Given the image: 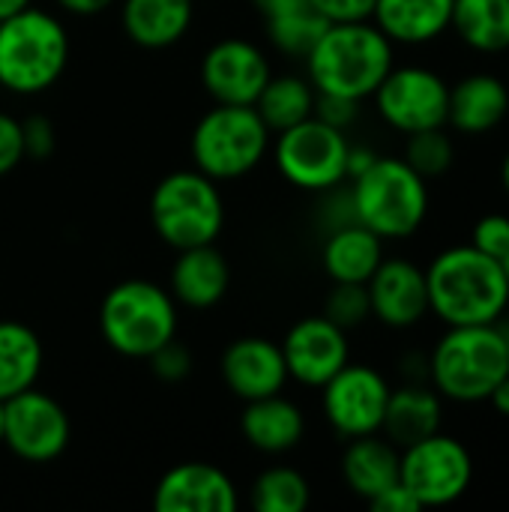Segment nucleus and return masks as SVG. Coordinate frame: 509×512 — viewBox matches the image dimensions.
Returning <instances> with one entry per match:
<instances>
[{
    "mask_svg": "<svg viewBox=\"0 0 509 512\" xmlns=\"http://www.w3.org/2000/svg\"><path fill=\"white\" fill-rule=\"evenodd\" d=\"M321 390V408L336 435L351 441L381 432L390 384L378 369L348 360Z\"/></svg>",
    "mask_w": 509,
    "mask_h": 512,
    "instance_id": "f8f14e48",
    "label": "nucleus"
},
{
    "mask_svg": "<svg viewBox=\"0 0 509 512\" xmlns=\"http://www.w3.org/2000/svg\"><path fill=\"white\" fill-rule=\"evenodd\" d=\"M309 498V483L294 468H267L249 492V501L258 512H303Z\"/></svg>",
    "mask_w": 509,
    "mask_h": 512,
    "instance_id": "c756f323",
    "label": "nucleus"
},
{
    "mask_svg": "<svg viewBox=\"0 0 509 512\" xmlns=\"http://www.w3.org/2000/svg\"><path fill=\"white\" fill-rule=\"evenodd\" d=\"M453 0H375L372 21L396 45H426L450 30Z\"/></svg>",
    "mask_w": 509,
    "mask_h": 512,
    "instance_id": "5701e85b",
    "label": "nucleus"
},
{
    "mask_svg": "<svg viewBox=\"0 0 509 512\" xmlns=\"http://www.w3.org/2000/svg\"><path fill=\"white\" fill-rule=\"evenodd\" d=\"M315 12H321L330 24L339 21H369L375 0H309Z\"/></svg>",
    "mask_w": 509,
    "mask_h": 512,
    "instance_id": "58836bf2",
    "label": "nucleus"
},
{
    "mask_svg": "<svg viewBox=\"0 0 509 512\" xmlns=\"http://www.w3.org/2000/svg\"><path fill=\"white\" fill-rule=\"evenodd\" d=\"M69 36L57 15L24 6L0 21V87L33 96L48 90L66 69Z\"/></svg>",
    "mask_w": 509,
    "mask_h": 512,
    "instance_id": "20e7f679",
    "label": "nucleus"
},
{
    "mask_svg": "<svg viewBox=\"0 0 509 512\" xmlns=\"http://www.w3.org/2000/svg\"><path fill=\"white\" fill-rule=\"evenodd\" d=\"M501 264H504V273H507V282H509V252L504 255V261H501Z\"/></svg>",
    "mask_w": 509,
    "mask_h": 512,
    "instance_id": "09e8293b",
    "label": "nucleus"
},
{
    "mask_svg": "<svg viewBox=\"0 0 509 512\" xmlns=\"http://www.w3.org/2000/svg\"><path fill=\"white\" fill-rule=\"evenodd\" d=\"M450 30L480 54L509 51V0H453Z\"/></svg>",
    "mask_w": 509,
    "mask_h": 512,
    "instance_id": "bb28decb",
    "label": "nucleus"
},
{
    "mask_svg": "<svg viewBox=\"0 0 509 512\" xmlns=\"http://www.w3.org/2000/svg\"><path fill=\"white\" fill-rule=\"evenodd\" d=\"M240 432L252 450L267 453V456H282L303 441L306 420L294 402H288V399H282V393H276L267 399L246 402V408L240 414Z\"/></svg>",
    "mask_w": 509,
    "mask_h": 512,
    "instance_id": "4be33fe9",
    "label": "nucleus"
},
{
    "mask_svg": "<svg viewBox=\"0 0 509 512\" xmlns=\"http://www.w3.org/2000/svg\"><path fill=\"white\" fill-rule=\"evenodd\" d=\"M471 246L480 249L483 255L504 261V255L509 252V216L504 213H489L474 225L471 234Z\"/></svg>",
    "mask_w": 509,
    "mask_h": 512,
    "instance_id": "72a5a7b5",
    "label": "nucleus"
},
{
    "mask_svg": "<svg viewBox=\"0 0 509 512\" xmlns=\"http://www.w3.org/2000/svg\"><path fill=\"white\" fill-rule=\"evenodd\" d=\"M111 3L114 0H57V6L66 9V12H72V15H99Z\"/></svg>",
    "mask_w": 509,
    "mask_h": 512,
    "instance_id": "79ce46f5",
    "label": "nucleus"
},
{
    "mask_svg": "<svg viewBox=\"0 0 509 512\" xmlns=\"http://www.w3.org/2000/svg\"><path fill=\"white\" fill-rule=\"evenodd\" d=\"M504 345H507V366H509V330H504Z\"/></svg>",
    "mask_w": 509,
    "mask_h": 512,
    "instance_id": "8fccbe9b",
    "label": "nucleus"
},
{
    "mask_svg": "<svg viewBox=\"0 0 509 512\" xmlns=\"http://www.w3.org/2000/svg\"><path fill=\"white\" fill-rule=\"evenodd\" d=\"M330 27V21L315 12L309 3L297 6V9H288V12H279L273 18H267V33H270V42L282 51V54H291V57H306L315 42L324 36V30Z\"/></svg>",
    "mask_w": 509,
    "mask_h": 512,
    "instance_id": "7c9ffc66",
    "label": "nucleus"
},
{
    "mask_svg": "<svg viewBox=\"0 0 509 512\" xmlns=\"http://www.w3.org/2000/svg\"><path fill=\"white\" fill-rule=\"evenodd\" d=\"M270 75L267 54L246 39H222L201 60V81L216 105H255Z\"/></svg>",
    "mask_w": 509,
    "mask_h": 512,
    "instance_id": "4468645a",
    "label": "nucleus"
},
{
    "mask_svg": "<svg viewBox=\"0 0 509 512\" xmlns=\"http://www.w3.org/2000/svg\"><path fill=\"white\" fill-rule=\"evenodd\" d=\"M0 444H3V399H0Z\"/></svg>",
    "mask_w": 509,
    "mask_h": 512,
    "instance_id": "de8ad7c7",
    "label": "nucleus"
},
{
    "mask_svg": "<svg viewBox=\"0 0 509 512\" xmlns=\"http://www.w3.org/2000/svg\"><path fill=\"white\" fill-rule=\"evenodd\" d=\"M99 330L111 351L129 360H147L177 336V303L153 282L126 279L105 294Z\"/></svg>",
    "mask_w": 509,
    "mask_h": 512,
    "instance_id": "423d86ee",
    "label": "nucleus"
},
{
    "mask_svg": "<svg viewBox=\"0 0 509 512\" xmlns=\"http://www.w3.org/2000/svg\"><path fill=\"white\" fill-rule=\"evenodd\" d=\"M372 315L390 330L417 327L429 315L426 270L408 258H384L366 282Z\"/></svg>",
    "mask_w": 509,
    "mask_h": 512,
    "instance_id": "dca6fc26",
    "label": "nucleus"
},
{
    "mask_svg": "<svg viewBox=\"0 0 509 512\" xmlns=\"http://www.w3.org/2000/svg\"><path fill=\"white\" fill-rule=\"evenodd\" d=\"M444 420V396L423 381H411L399 390H390L381 435L399 450L441 432Z\"/></svg>",
    "mask_w": 509,
    "mask_h": 512,
    "instance_id": "aec40b11",
    "label": "nucleus"
},
{
    "mask_svg": "<svg viewBox=\"0 0 509 512\" xmlns=\"http://www.w3.org/2000/svg\"><path fill=\"white\" fill-rule=\"evenodd\" d=\"M270 129L252 105H216L192 132V162L210 180H237L267 153Z\"/></svg>",
    "mask_w": 509,
    "mask_h": 512,
    "instance_id": "6e6552de",
    "label": "nucleus"
},
{
    "mask_svg": "<svg viewBox=\"0 0 509 512\" xmlns=\"http://www.w3.org/2000/svg\"><path fill=\"white\" fill-rule=\"evenodd\" d=\"M312 114L318 120H324L327 126H336V129L345 132L360 117V102L357 99H348V96H336V93H318Z\"/></svg>",
    "mask_w": 509,
    "mask_h": 512,
    "instance_id": "c9c22d12",
    "label": "nucleus"
},
{
    "mask_svg": "<svg viewBox=\"0 0 509 512\" xmlns=\"http://www.w3.org/2000/svg\"><path fill=\"white\" fill-rule=\"evenodd\" d=\"M387 126L402 135L447 126L450 84L426 66H393L372 93Z\"/></svg>",
    "mask_w": 509,
    "mask_h": 512,
    "instance_id": "9b49d317",
    "label": "nucleus"
},
{
    "mask_svg": "<svg viewBox=\"0 0 509 512\" xmlns=\"http://www.w3.org/2000/svg\"><path fill=\"white\" fill-rule=\"evenodd\" d=\"M150 366H153V375L159 381H168V384H177V381H186L192 375V354L186 345H180L177 339L165 342L159 351H153L150 357Z\"/></svg>",
    "mask_w": 509,
    "mask_h": 512,
    "instance_id": "f704fd0d",
    "label": "nucleus"
},
{
    "mask_svg": "<svg viewBox=\"0 0 509 512\" xmlns=\"http://www.w3.org/2000/svg\"><path fill=\"white\" fill-rule=\"evenodd\" d=\"M252 3H255V9H258L264 18H273V15H279V12L297 9V6H303V3H309V0H252Z\"/></svg>",
    "mask_w": 509,
    "mask_h": 512,
    "instance_id": "37998d69",
    "label": "nucleus"
},
{
    "mask_svg": "<svg viewBox=\"0 0 509 512\" xmlns=\"http://www.w3.org/2000/svg\"><path fill=\"white\" fill-rule=\"evenodd\" d=\"M509 114V87L492 72H471L450 84L447 126L462 135H486Z\"/></svg>",
    "mask_w": 509,
    "mask_h": 512,
    "instance_id": "6ab92c4d",
    "label": "nucleus"
},
{
    "mask_svg": "<svg viewBox=\"0 0 509 512\" xmlns=\"http://www.w3.org/2000/svg\"><path fill=\"white\" fill-rule=\"evenodd\" d=\"M66 411L36 387H27L3 402V444L24 462H51L69 444Z\"/></svg>",
    "mask_w": 509,
    "mask_h": 512,
    "instance_id": "ddd939ff",
    "label": "nucleus"
},
{
    "mask_svg": "<svg viewBox=\"0 0 509 512\" xmlns=\"http://www.w3.org/2000/svg\"><path fill=\"white\" fill-rule=\"evenodd\" d=\"M423 180H438L453 168L456 159V147L453 138L447 135L444 126L438 129H423V132H411L408 144H405V156H402Z\"/></svg>",
    "mask_w": 509,
    "mask_h": 512,
    "instance_id": "2f4dec72",
    "label": "nucleus"
},
{
    "mask_svg": "<svg viewBox=\"0 0 509 512\" xmlns=\"http://www.w3.org/2000/svg\"><path fill=\"white\" fill-rule=\"evenodd\" d=\"M279 348L288 366V378L303 387H324L351 360L348 333L324 315L297 321Z\"/></svg>",
    "mask_w": 509,
    "mask_h": 512,
    "instance_id": "2eb2a0df",
    "label": "nucleus"
},
{
    "mask_svg": "<svg viewBox=\"0 0 509 512\" xmlns=\"http://www.w3.org/2000/svg\"><path fill=\"white\" fill-rule=\"evenodd\" d=\"M429 312L447 327L498 324L509 306L504 264L480 249L450 246L426 267Z\"/></svg>",
    "mask_w": 509,
    "mask_h": 512,
    "instance_id": "f257e3e1",
    "label": "nucleus"
},
{
    "mask_svg": "<svg viewBox=\"0 0 509 512\" xmlns=\"http://www.w3.org/2000/svg\"><path fill=\"white\" fill-rule=\"evenodd\" d=\"M486 402H492V408H495L501 417H509V375H504V378L498 381V387L492 390V396H489Z\"/></svg>",
    "mask_w": 509,
    "mask_h": 512,
    "instance_id": "c03bdc74",
    "label": "nucleus"
},
{
    "mask_svg": "<svg viewBox=\"0 0 509 512\" xmlns=\"http://www.w3.org/2000/svg\"><path fill=\"white\" fill-rule=\"evenodd\" d=\"M156 512H234L237 489L225 471L207 462H186L171 468L156 492Z\"/></svg>",
    "mask_w": 509,
    "mask_h": 512,
    "instance_id": "a211bd4d",
    "label": "nucleus"
},
{
    "mask_svg": "<svg viewBox=\"0 0 509 512\" xmlns=\"http://www.w3.org/2000/svg\"><path fill=\"white\" fill-rule=\"evenodd\" d=\"M381 261H384V240L360 222L330 231L321 249L324 273L333 282L366 285Z\"/></svg>",
    "mask_w": 509,
    "mask_h": 512,
    "instance_id": "a878e982",
    "label": "nucleus"
},
{
    "mask_svg": "<svg viewBox=\"0 0 509 512\" xmlns=\"http://www.w3.org/2000/svg\"><path fill=\"white\" fill-rule=\"evenodd\" d=\"M225 387L240 402L267 399L285 390L288 384V366L282 357V348L261 336H243L231 342L219 363Z\"/></svg>",
    "mask_w": 509,
    "mask_h": 512,
    "instance_id": "f3484780",
    "label": "nucleus"
},
{
    "mask_svg": "<svg viewBox=\"0 0 509 512\" xmlns=\"http://www.w3.org/2000/svg\"><path fill=\"white\" fill-rule=\"evenodd\" d=\"M351 198L357 222L381 240H405L417 234L429 216V180L399 156H378L351 180Z\"/></svg>",
    "mask_w": 509,
    "mask_h": 512,
    "instance_id": "39448f33",
    "label": "nucleus"
},
{
    "mask_svg": "<svg viewBox=\"0 0 509 512\" xmlns=\"http://www.w3.org/2000/svg\"><path fill=\"white\" fill-rule=\"evenodd\" d=\"M24 6H30V0H0V21L15 15V12H21Z\"/></svg>",
    "mask_w": 509,
    "mask_h": 512,
    "instance_id": "a18cd8bd",
    "label": "nucleus"
},
{
    "mask_svg": "<svg viewBox=\"0 0 509 512\" xmlns=\"http://www.w3.org/2000/svg\"><path fill=\"white\" fill-rule=\"evenodd\" d=\"M309 81L318 93L369 99L393 69V42L369 21H339L306 54Z\"/></svg>",
    "mask_w": 509,
    "mask_h": 512,
    "instance_id": "f03ea898",
    "label": "nucleus"
},
{
    "mask_svg": "<svg viewBox=\"0 0 509 512\" xmlns=\"http://www.w3.org/2000/svg\"><path fill=\"white\" fill-rule=\"evenodd\" d=\"M150 219L162 243L177 252L213 243L225 225L219 183L198 168L162 177L150 198Z\"/></svg>",
    "mask_w": 509,
    "mask_h": 512,
    "instance_id": "0eeeda50",
    "label": "nucleus"
},
{
    "mask_svg": "<svg viewBox=\"0 0 509 512\" xmlns=\"http://www.w3.org/2000/svg\"><path fill=\"white\" fill-rule=\"evenodd\" d=\"M501 180H504V189H507L509 195V153L504 156V165H501Z\"/></svg>",
    "mask_w": 509,
    "mask_h": 512,
    "instance_id": "49530a36",
    "label": "nucleus"
},
{
    "mask_svg": "<svg viewBox=\"0 0 509 512\" xmlns=\"http://www.w3.org/2000/svg\"><path fill=\"white\" fill-rule=\"evenodd\" d=\"M231 282V270L225 255L213 246H192L180 249L171 267V297L189 309H210L216 306Z\"/></svg>",
    "mask_w": 509,
    "mask_h": 512,
    "instance_id": "412c9836",
    "label": "nucleus"
},
{
    "mask_svg": "<svg viewBox=\"0 0 509 512\" xmlns=\"http://www.w3.org/2000/svg\"><path fill=\"white\" fill-rule=\"evenodd\" d=\"M324 318L333 321L336 327H342L345 333L366 324L372 318V303H369L366 285L333 282V291L327 294V303H324Z\"/></svg>",
    "mask_w": 509,
    "mask_h": 512,
    "instance_id": "473e14b6",
    "label": "nucleus"
},
{
    "mask_svg": "<svg viewBox=\"0 0 509 512\" xmlns=\"http://www.w3.org/2000/svg\"><path fill=\"white\" fill-rule=\"evenodd\" d=\"M24 159V138H21V120L0 111V177L18 168Z\"/></svg>",
    "mask_w": 509,
    "mask_h": 512,
    "instance_id": "4c0bfd02",
    "label": "nucleus"
},
{
    "mask_svg": "<svg viewBox=\"0 0 509 512\" xmlns=\"http://www.w3.org/2000/svg\"><path fill=\"white\" fill-rule=\"evenodd\" d=\"M474 480V459L468 447L444 432H435L399 450V483L426 507L456 504Z\"/></svg>",
    "mask_w": 509,
    "mask_h": 512,
    "instance_id": "9d476101",
    "label": "nucleus"
},
{
    "mask_svg": "<svg viewBox=\"0 0 509 512\" xmlns=\"http://www.w3.org/2000/svg\"><path fill=\"white\" fill-rule=\"evenodd\" d=\"M378 159V153L372 150V147H363V144H351L348 147V165H345V174H348V180H354V177H360L372 162Z\"/></svg>",
    "mask_w": 509,
    "mask_h": 512,
    "instance_id": "a19ab883",
    "label": "nucleus"
},
{
    "mask_svg": "<svg viewBox=\"0 0 509 512\" xmlns=\"http://www.w3.org/2000/svg\"><path fill=\"white\" fill-rule=\"evenodd\" d=\"M342 477L357 498L372 501L399 483V447L381 438V432L351 438L342 453Z\"/></svg>",
    "mask_w": 509,
    "mask_h": 512,
    "instance_id": "393cba45",
    "label": "nucleus"
},
{
    "mask_svg": "<svg viewBox=\"0 0 509 512\" xmlns=\"http://www.w3.org/2000/svg\"><path fill=\"white\" fill-rule=\"evenodd\" d=\"M42 369V342L21 321H0V399L36 384Z\"/></svg>",
    "mask_w": 509,
    "mask_h": 512,
    "instance_id": "cd10ccee",
    "label": "nucleus"
},
{
    "mask_svg": "<svg viewBox=\"0 0 509 512\" xmlns=\"http://www.w3.org/2000/svg\"><path fill=\"white\" fill-rule=\"evenodd\" d=\"M369 507L375 512H417L423 510L420 504H417V498L402 486V483H393L390 489H384L381 495H375L372 501H369Z\"/></svg>",
    "mask_w": 509,
    "mask_h": 512,
    "instance_id": "ea45409f",
    "label": "nucleus"
},
{
    "mask_svg": "<svg viewBox=\"0 0 509 512\" xmlns=\"http://www.w3.org/2000/svg\"><path fill=\"white\" fill-rule=\"evenodd\" d=\"M21 138H24V156L30 159H48L57 144L54 126L42 114H30L27 120H21Z\"/></svg>",
    "mask_w": 509,
    "mask_h": 512,
    "instance_id": "e433bc0d",
    "label": "nucleus"
},
{
    "mask_svg": "<svg viewBox=\"0 0 509 512\" xmlns=\"http://www.w3.org/2000/svg\"><path fill=\"white\" fill-rule=\"evenodd\" d=\"M348 135L336 126H327L315 114L303 123L279 132L276 141V168L279 174L303 192H327L348 180Z\"/></svg>",
    "mask_w": 509,
    "mask_h": 512,
    "instance_id": "1a4fd4ad",
    "label": "nucleus"
},
{
    "mask_svg": "<svg viewBox=\"0 0 509 512\" xmlns=\"http://www.w3.org/2000/svg\"><path fill=\"white\" fill-rule=\"evenodd\" d=\"M315 96H318V90L312 87L309 78H300V75H270V81L264 84V90L258 93L252 108L258 111L264 126L279 135V132L303 123L306 117H312Z\"/></svg>",
    "mask_w": 509,
    "mask_h": 512,
    "instance_id": "c85d7f7f",
    "label": "nucleus"
},
{
    "mask_svg": "<svg viewBox=\"0 0 509 512\" xmlns=\"http://www.w3.org/2000/svg\"><path fill=\"white\" fill-rule=\"evenodd\" d=\"M192 3L195 0H123V30L141 48H168L186 36L195 15Z\"/></svg>",
    "mask_w": 509,
    "mask_h": 512,
    "instance_id": "b1692460",
    "label": "nucleus"
},
{
    "mask_svg": "<svg viewBox=\"0 0 509 512\" xmlns=\"http://www.w3.org/2000/svg\"><path fill=\"white\" fill-rule=\"evenodd\" d=\"M504 375L507 345L498 324L447 327L429 354V381L447 402H486Z\"/></svg>",
    "mask_w": 509,
    "mask_h": 512,
    "instance_id": "7ed1b4c3",
    "label": "nucleus"
}]
</instances>
